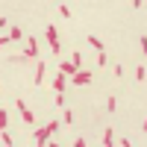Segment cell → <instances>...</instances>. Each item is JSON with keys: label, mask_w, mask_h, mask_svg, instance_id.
Returning a JSON list of instances; mask_svg holds the SVG:
<instances>
[{"label": "cell", "mask_w": 147, "mask_h": 147, "mask_svg": "<svg viewBox=\"0 0 147 147\" xmlns=\"http://www.w3.org/2000/svg\"><path fill=\"white\" fill-rule=\"evenodd\" d=\"M56 129H59V121H50V124H47V127H38V129L32 132L35 144H47V141H50V136H53Z\"/></svg>", "instance_id": "cell-1"}, {"label": "cell", "mask_w": 147, "mask_h": 147, "mask_svg": "<svg viewBox=\"0 0 147 147\" xmlns=\"http://www.w3.org/2000/svg\"><path fill=\"white\" fill-rule=\"evenodd\" d=\"M71 82H74V85H85V82H91V71H77V74H71Z\"/></svg>", "instance_id": "cell-2"}, {"label": "cell", "mask_w": 147, "mask_h": 147, "mask_svg": "<svg viewBox=\"0 0 147 147\" xmlns=\"http://www.w3.org/2000/svg\"><path fill=\"white\" fill-rule=\"evenodd\" d=\"M18 109H21V118H24V124H35V115L27 109V103H24L21 97H18Z\"/></svg>", "instance_id": "cell-3"}, {"label": "cell", "mask_w": 147, "mask_h": 147, "mask_svg": "<svg viewBox=\"0 0 147 147\" xmlns=\"http://www.w3.org/2000/svg\"><path fill=\"white\" fill-rule=\"evenodd\" d=\"M24 56H27V59L38 56V41H35V38H27V50H24Z\"/></svg>", "instance_id": "cell-4"}, {"label": "cell", "mask_w": 147, "mask_h": 147, "mask_svg": "<svg viewBox=\"0 0 147 147\" xmlns=\"http://www.w3.org/2000/svg\"><path fill=\"white\" fill-rule=\"evenodd\" d=\"M77 68H80V65H74V62H62V65H59V74L71 77V74H77Z\"/></svg>", "instance_id": "cell-5"}, {"label": "cell", "mask_w": 147, "mask_h": 147, "mask_svg": "<svg viewBox=\"0 0 147 147\" xmlns=\"http://www.w3.org/2000/svg\"><path fill=\"white\" fill-rule=\"evenodd\" d=\"M41 82H44V62L35 65V85H41Z\"/></svg>", "instance_id": "cell-6"}, {"label": "cell", "mask_w": 147, "mask_h": 147, "mask_svg": "<svg viewBox=\"0 0 147 147\" xmlns=\"http://www.w3.org/2000/svg\"><path fill=\"white\" fill-rule=\"evenodd\" d=\"M88 44L94 47V50H97V53H100V50H103V41H100V38H97V35H88Z\"/></svg>", "instance_id": "cell-7"}, {"label": "cell", "mask_w": 147, "mask_h": 147, "mask_svg": "<svg viewBox=\"0 0 147 147\" xmlns=\"http://www.w3.org/2000/svg\"><path fill=\"white\" fill-rule=\"evenodd\" d=\"M103 144H115V132H112V127H106V132H103Z\"/></svg>", "instance_id": "cell-8"}, {"label": "cell", "mask_w": 147, "mask_h": 147, "mask_svg": "<svg viewBox=\"0 0 147 147\" xmlns=\"http://www.w3.org/2000/svg\"><path fill=\"white\" fill-rule=\"evenodd\" d=\"M21 35H24V32H21V27H12V30H9V41H18Z\"/></svg>", "instance_id": "cell-9"}, {"label": "cell", "mask_w": 147, "mask_h": 147, "mask_svg": "<svg viewBox=\"0 0 147 147\" xmlns=\"http://www.w3.org/2000/svg\"><path fill=\"white\" fill-rule=\"evenodd\" d=\"M53 85H56V91H65V74H59V77H56V82H53Z\"/></svg>", "instance_id": "cell-10"}, {"label": "cell", "mask_w": 147, "mask_h": 147, "mask_svg": "<svg viewBox=\"0 0 147 147\" xmlns=\"http://www.w3.org/2000/svg\"><path fill=\"white\" fill-rule=\"evenodd\" d=\"M0 141H3V144H12V141H15V138H12L9 132H6V129H0Z\"/></svg>", "instance_id": "cell-11"}, {"label": "cell", "mask_w": 147, "mask_h": 147, "mask_svg": "<svg viewBox=\"0 0 147 147\" xmlns=\"http://www.w3.org/2000/svg\"><path fill=\"white\" fill-rule=\"evenodd\" d=\"M62 121H65V124H74V112H71V109H65V112H62Z\"/></svg>", "instance_id": "cell-12"}, {"label": "cell", "mask_w": 147, "mask_h": 147, "mask_svg": "<svg viewBox=\"0 0 147 147\" xmlns=\"http://www.w3.org/2000/svg\"><path fill=\"white\" fill-rule=\"evenodd\" d=\"M144 74H147V71H144V65H138V68H136V80H138V82L144 80Z\"/></svg>", "instance_id": "cell-13"}, {"label": "cell", "mask_w": 147, "mask_h": 147, "mask_svg": "<svg viewBox=\"0 0 147 147\" xmlns=\"http://www.w3.org/2000/svg\"><path fill=\"white\" fill-rule=\"evenodd\" d=\"M6 121H9L6 118V109H0V129H6Z\"/></svg>", "instance_id": "cell-14"}, {"label": "cell", "mask_w": 147, "mask_h": 147, "mask_svg": "<svg viewBox=\"0 0 147 147\" xmlns=\"http://www.w3.org/2000/svg\"><path fill=\"white\" fill-rule=\"evenodd\" d=\"M3 44H9V35H0V47H3Z\"/></svg>", "instance_id": "cell-15"}, {"label": "cell", "mask_w": 147, "mask_h": 147, "mask_svg": "<svg viewBox=\"0 0 147 147\" xmlns=\"http://www.w3.org/2000/svg\"><path fill=\"white\" fill-rule=\"evenodd\" d=\"M132 6H136V9H141V6H144V0H132Z\"/></svg>", "instance_id": "cell-16"}]
</instances>
